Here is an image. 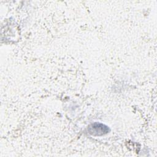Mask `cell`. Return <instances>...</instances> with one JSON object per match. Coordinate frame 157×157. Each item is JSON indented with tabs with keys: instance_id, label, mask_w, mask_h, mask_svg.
Returning a JSON list of instances; mask_svg holds the SVG:
<instances>
[{
	"instance_id": "cell-1",
	"label": "cell",
	"mask_w": 157,
	"mask_h": 157,
	"mask_svg": "<svg viewBox=\"0 0 157 157\" xmlns=\"http://www.w3.org/2000/svg\"><path fill=\"white\" fill-rule=\"evenodd\" d=\"M107 127L99 123L92 124V126L90 128V132L93 135H102L104 133H107Z\"/></svg>"
}]
</instances>
